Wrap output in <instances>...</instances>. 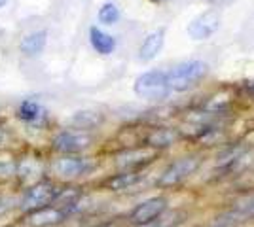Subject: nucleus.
Listing matches in <instances>:
<instances>
[{
    "label": "nucleus",
    "instance_id": "f257e3e1",
    "mask_svg": "<svg viewBox=\"0 0 254 227\" xmlns=\"http://www.w3.org/2000/svg\"><path fill=\"white\" fill-rule=\"evenodd\" d=\"M207 63L203 61H184L175 65L171 70H167V86L171 91H188L190 87H193L203 76L207 74Z\"/></svg>",
    "mask_w": 254,
    "mask_h": 227
},
{
    "label": "nucleus",
    "instance_id": "f03ea898",
    "mask_svg": "<svg viewBox=\"0 0 254 227\" xmlns=\"http://www.w3.org/2000/svg\"><path fill=\"white\" fill-rule=\"evenodd\" d=\"M135 95L146 100L165 98L171 93L167 86V70H148L135 80Z\"/></svg>",
    "mask_w": 254,
    "mask_h": 227
},
{
    "label": "nucleus",
    "instance_id": "7ed1b4c3",
    "mask_svg": "<svg viewBox=\"0 0 254 227\" xmlns=\"http://www.w3.org/2000/svg\"><path fill=\"white\" fill-rule=\"evenodd\" d=\"M57 193H59V187L53 184L52 180H40L36 184L27 185V189L23 191L21 201H19V208L27 214L36 208L53 205Z\"/></svg>",
    "mask_w": 254,
    "mask_h": 227
},
{
    "label": "nucleus",
    "instance_id": "20e7f679",
    "mask_svg": "<svg viewBox=\"0 0 254 227\" xmlns=\"http://www.w3.org/2000/svg\"><path fill=\"white\" fill-rule=\"evenodd\" d=\"M53 150L61 155H80L82 151L93 146V135L89 131L66 129L53 136Z\"/></svg>",
    "mask_w": 254,
    "mask_h": 227
},
{
    "label": "nucleus",
    "instance_id": "39448f33",
    "mask_svg": "<svg viewBox=\"0 0 254 227\" xmlns=\"http://www.w3.org/2000/svg\"><path fill=\"white\" fill-rule=\"evenodd\" d=\"M93 169V161L84 155H59L50 163V173L63 180L84 176Z\"/></svg>",
    "mask_w": 254,
    "mask_h": 227
},
{
    "label": "nucleus",
    "instance_id": "423d86ee",
    "mask_svg": "<svg viewBox=\"0 0 254 227\" xmlns=\"http://www.w3.org/2000/svg\"><path fill=\"white\" fill-rule=\"evenodd\" d=\"M199 167V159L193 157V155H186V157H180L177 161H173L161 173L158 180V185L161 187H173V185H179L180 182H184L186 178H190L191 174L197 171Z\"/></svg>",
    "mask_w": 254,
    "mask_h": 227
},
{
    "label": "nucleus",
    "instance_id": "0eeeda50",
    "mask_svg": "<svg viewBox=\"0 0 254 227\" xmlns=\"http://www.w3.org/2000/svg\"><path fill=\"white\" fill-rule=\"evenodd\" d=\"M70 210H66L63 206L57 205H48L42 208H36L32 212L25 214V224L29 227H55L63 224L68 218Z\"/></svg>",
    "mask_w": 254,
    "mask_h": 227
},
{
    "label": "nucleus",
    "instance_id": "6e6552de",
    "mask_svg": "<svg viewBox=\"0 0 254 227\" xmlns=\"http://www.w3.org/2000/svg\"><path fill=\"white\" fill-rule=\"evenodd\" d=\"M222 15L218 10H207L199 13L195 19H191L188 25V34L191 40H207L220 29Z\"/></svg>",
    "mask_w": 254,
    "mask_h": 227
},
{
    "label": "nucleus",
    "instance_id": "1a4fd4ad",
    "mask_svg": "<svg viewBox=\"0 0 254 227\" xmlns=\"http://www.w3.org/2000/svg\"><path fill=\"white\" fill-rule=\"evenodd\" d=\"M165 208H167V201L163 197H152L133 208V212L129 214V222L133 226H148L165 212Z\"/></svg>",
    "mask_w": 254,
    "mask_h": 227
},
{
    "label": "nucleus",
    "instance_id": "9d476101",
    "mask_svg": "<svg viewBox=\"0 0 254 227\" xmlns=\"http://www.w3.org/2000/svg\"><path fill=\"white\" fill-rule=\"evenodd\" d=\"M158 150L152 146L144 148H135V150H126L116 155V165L122 171H140L144 165H148L156 159Z\"/></svg>",
    "mask_w": 254,
    "mask_h": 227
},
{
    "label": "nucleus",
    "instance_id": "9b49d317",
    "mask_svg": "<svg viewBox=\"0 0 254 227\" xmlns=\"http://www.w3.org/2000/svg\"><path fill=\"white\" fill-rule=\"evenodd\" d=\"M44 169H46V167H44L42 159H38V157L32 155V153H27V155L17 157L15 178H19L23 182L36 184V182H40V176L44 174Z\"/></svg>",
    "mask_w": 254,
    "mask_h": 227
},
{
    "label": "nucleus",
    "instance_id": "f8f14e48",
    "mask_svg": "<svg viewBox=\"0 0 254 227\" xmlns=\"http://www.w3.org/2000/svg\"><path fill=\"white\" fill-rule=\"evenodd\" d=\"M17 118L31 127H42L48 119V110L34 98H25L17 106Z\"/></svg>",
    "mask_w": 254,
    "mask_h": 227
},
{
    "label": "nucleus",
    "instance_id": "ddd939ff",
    "mask_svg": "<svg viewBox=\"0 0 254 227\" xmlns=\"http://www.w3.org/2000/svg\"><path fill=\"white\" fill-rule=\"evenodd\" d=\"M48 45V31H32V33L25 34L19 42V51H21L25 57L29 59H34V57H40L44 53Z\"/></svg>",
    "mask_w": 254,
    "mask_h": 227
},
{
    "label": "nucleus",
    "instance_id": "4468645a",
    "mask_svg": "<svg viewBox=\"0 0 254 227\" xmlns=\"http://www.w3.org/2000/svg\"><path fill=\"white\" fill-rule=\"evenodd\" d=\"M163 42H165L163 29L150 33L144 38V42L140 44V47H138V59L140 61H152V59H156L158 53L161 51V47H163Z\"/></svg>",
    "mask_w": 254,
    "mask_h": 227
},
{
    "label": "nucleus",
    "instance_id": "2eb2a0df",
    "mask_svg": "<svg viewBox=\"0 0 254 227\" xmlns=\"http://www.w3.org/2000/svg\"><path fill=\"white\" fill-rule=\"evenodd\" d=\"M140 180H142L140 171H122L110 176L105 182V187L110 191H124V189H131L133 185H137Z\"/></svg>",
    "mask_w": 254,
    "mask_h": 227
},
{
    "label": "nucleus",
    "instance_id": "dca6fc26",
    "mask_svg": "<svg viewBox=\"0 0 254 227\" xmlns=\"http://www.w3.org/2000/svg\"><path fill=\"white\" fill-rule=\"evenodd\" d=\"M105 121V116L97 110H80L70 116L68 123L72 125V129H82V131H91L99 127Z\"/></svg>",
    "mask_w": 254,
    "mask_h": 227
},
{
    "label": "nucleus",
    "instance_id": "f3484780",
    "mask_svg": "<svg viewBox=\"0 0 254 227\" xmlns=\"http://www.w3.org/2000/svg\"><path fill=\"white\" fill-rule=\"evenodd\" d=\"M89 42H91V47H93L99 55H110L116 49V40H114V36H110L108 33L97 29V27H91V29H89Z\"/></svg>",
    "mask_w": 254,
    "mask_h": 227
},
{
    "label": "nucleus",
    "instance_id": "a211bd4d",
    "mask_svg": "<svg viewBox=\"0 0 254 227\" xmlns=\"http://www.w3.org/2000/svg\"><path fill=\"white\" fill-rule=\"evenodd\" d=\"M17 171V157L10 151H0V180H11L15 178Z\"/></svg>",
    "mask_w": 254,
    "mask_h": 227
},
{
    "label": "nucleus",
    "instance_id": "6ab92c4d",
    "mask_svg": "<svg viewBox=\"0 0 254 227\" xmlns=\"http://www.w3.org/2000/svg\"><path fill=\"white\" fill-rule=\"evenodd\" d=\"M186 220V214L180 212V210H175V212H169V214H161L158 220H154L152 224L148 226H142V227H179L182 222Z\"/></svg>",
    "mask_w": 254,
    "mask_h": 227
},
{
    "label": "nucleus",
    "instance_id": "aec40b11",
    "mask_svg": "<svg viewBox=\"0 0 254 227\" xmlns=\"http://www.w3.org/2000/svg\"><path fill=\"white\" fill-rule=\"evenodd\" d=\"M177 138V135L169 129H156L148 136V146L152 148H163V146H169Z\"/></svg>",
    "mask_w": 254,
    "mask_h": 227
},
{
    "label": "nucleus",
    "instance_id": "412c9836",
    "mask_svg": "<svg viewBox=\"0 0 254 227\" xmlns=\"http://www.w3.org/2000/svg\"><path fill=\"white\" fill-rule=\"evenodd\" d=\"M97 17H99V21L103 23V25H114L120 19V8H118L114 2H106V4L101 6Z\"/></svg>",
    "mask_w": 254,
    "mask_h": 227
},
{
    "label": "nucleus",
    "instance_id": "4be33fe9",
    "mask_svg": "<svg viewBox=\"0 0 254 227\" xmlns=\"http://www.w3.org/2000/svg\"><path fill=\"white\" fill-rule=\"evenodd\" d=\"M233 216L239 218V220H251L254 218V195L245 197L243 201H239L235 210H233Z\"/></svg>",
    "mask_w": 254,
    "mask_h": 227
},
{
    "label": "nucleus",
    "instance_id": "5701e85b",
    "mask_svg": "<svg viewBox=\"0 0 254 227\" xmlns=\"http://www.w3.org/2000/svg\"><path fill=\"white\" fill-rule=\"evenodd\" d=\"M11 144V135L10 131L6 129L4 125H0V151H6Z\"/></svg>",
    "mask_w": 254,
    "mask_h": 227
},
{
    "label": "nucleus",
    "instance_id": "b1692460",
    "mask_svg": "<svg viewBox=\"0 0 254 227\" xmlns=\"http://www.w3.org/2000/svg\"><path fill=\"white\" fill-rule=\"evenodd\" d=\"M11 199L8 197H4V195H0V216H4V214H8L11 210Z\"/></svg>",
    "mask_w": 254,
    "mask_h": 227
},
{
    "label": "nucleus",
    "instance_id": "393cba45",
    "mask_svg": "<svg viewBox=\"0 0 254 227\" xmlns=\"http://www.w3.org/2000/svg\"><path fill=\"white\" fill-rule=\"evenodd\" d=\"M6 4H8V0H0V10H2V8L6 6Z\"/></svg>",
    "mask_w": 254,
    "mask_h": 227
},
{
    "label": "nucleus",
    "instance_id": "a878e982",
    "mask_svg": "<svg viewBox=\"0 0 254 227\" xmlns=\"http://www.w3.org/2000/svg\"><path fill=\"white\" fill-rule=\"evenodd\" d=\"M103 227H116L114 224H106V226H103Z\"/></svg>",
    "mask_w": 254,
    "mask_h": 227
}]
</instances>
